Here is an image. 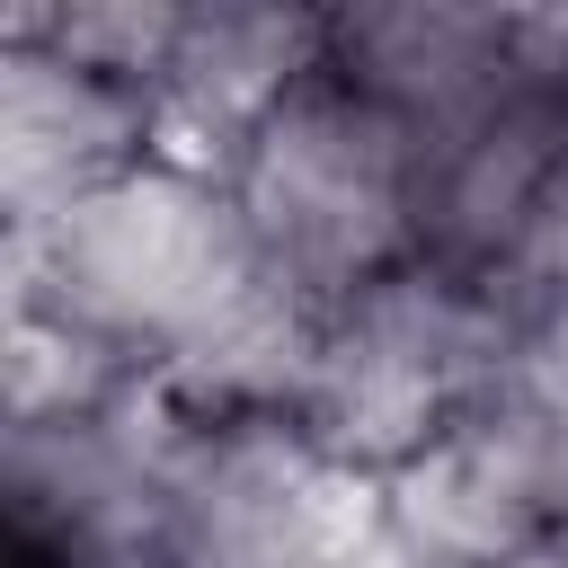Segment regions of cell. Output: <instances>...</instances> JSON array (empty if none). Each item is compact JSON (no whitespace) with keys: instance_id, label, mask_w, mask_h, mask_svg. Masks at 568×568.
I'll return each mask as SVG.
<instances>
[{"instance_id":"obj_1","label":"cell","mask_w":568,"mask_h":568,"mask_svg":"<svg viewBox=\"0 0 568 568\" xmlns=\"http://www.w3.org/2000/svg\"><path fill=\"white\" fill-rule=\"evenodd\" d=\"M222 195L266 284L311 320L426 257V142L328 62V36L320 62L248 124Z\"/></svg>"},{"instance_id":"obj_2","label":"cell","mask_w":568,"mask_h":568,"mask_svg":"<svg viewBox=\"0 0 568 568\" xmlns=\"http://www.w3.org/2000/svg\"><path fill=\"white\" fill-rule=\"evenodd\" d=\"M524 337L532 328L506 311V293L417 257L390 284L311 320V355L293 382V435L355 488H382L515 364Z\"/></svg>"},{"instance_id":"obj_3","label":"cell","mask_w":568,"mask_h":568,"mask_svg":"<svg viewBox=\"0 0 568 568\" xmlns=\"http://www.w3.org/2000/svg\"><path fill=\"white\" fill-rule=\"evenodd\" d=\"M390 568H515L568 541V320L532 328L515 364L373 488Z\"/></svg>"},{"instance_id":"obj_4","label":"cell","mask_w":568,"mask_h":568,"mask_svg":"<svg viewBox=\"0 0 568 568\" xmlns=\"http://www.w3.org/2000/svg\"><path fill=\"white\" fill-rule=\"evenodd\" d=\"M160 160L151 98L0 27V222L9 240H36L124 169Z\"/></svg>"},{"instance_id":"obj_5","label":"cell","mask_w":568,"mask_h":568,"mask_svg":"<svg viewBox=\"0 0 568 568\" xmlns=\"http://www.w3.org/2000/svg\"><path fill=\"white\" fill-rule=\"evenodd\" d=\"M541 27L550 9H453V0L328 9V62L435 151L497 89L524 80V62L541 53Z\"/></svg>"},{"instance_id":"obj_6","label":"cell","mask_w":568,"mask_h":568,"mask_svg":"<svg viewBox=\"0 0 568 568\" xmlns=\"http://www.w3.org/2000/svg\"><path fill=\"white\" fill-rule=\"evenodd\" d=\"M320 36H328V9H240V0L186 9L178 53L151 98L160 160L222 178L231 151L248 142V124L320 62Z\"/></svg>"},{"instance_id":"obj_7","label":"cell","mask_w":568,"mask_h":568,"mask_svg":"<svg viewBox=\"0 0 568 568\" xmlns=\"http://www.w3.org/2000/svg\"><path fill=\"white\" fill-rule=\"evenodd\" d=\"M124 568H160V559H124Z\"/></svg>"}]
</instances>
